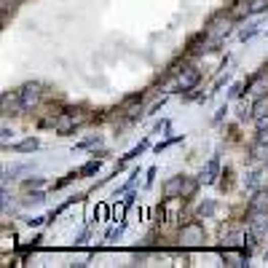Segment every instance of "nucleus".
I'll use <instances>...</instances> for the list:
<instances>
[{"instance_id":"1","label":"nucleus","mask_w":268,"mask_h":268,"mask_svg":"<svg viewBox=\"0 0 268 268\" xmlns=\"http://www.w3.org/2000/svg\"><path fill=\"white\" fill-rule=\"evenodd\" d=\"M19 99H22L24 110L35 108V105H38V99H41V86H38V83H27L24 89L19 91Z\"/></svg>"},{"instance_id":"15","label":"nucleus","mask_w":268,"mask_h":268,"mask_svg":"<svg viewBox=\"0 0 268 268\" xmlns=\"http://www.w3.org/2000/svg\"><path fill=\"white\" fill-rule=\"evenodd\" d=\"M212 212H215V204H204V207L198 209V215H201V217H204V215H212Z\"/></svg>"},{"instance_id":"18","label":"nucleus","mask_w":268,"mask_h":268,"mask_svg":"<svg viewBox=\"0 0 268 268\" xmlns=\"http://www.w3.org/2000/svg\"><path fill=\"white\" fill-rule=\"evenodd\" d=\"M11 129H8V126H3V137H0V140H3V145H8V137H11Z\"/></svg>"},{"instance_id":"4","label":"nucleus","mask_w":268,"mask_h":268,"mask_svg":"<svg viewBox=\"0 0 268 268\" xmlns=\"http://www.w3.org/2000/svg\"><path fill=\"white\" fill-rule=\"evenodd\" d=\"M228 30H231V27H228V22H220V19H215V22L209 24L207 35L212 38V43H217V41H223V38L228 35Z\"/></svg>"},{"instance_id":"16","label":"nucleus","mask_w":268,"mask_h":268,"mask_svg":"<svg viewBox=\"0 0 268 268\" xmlns=\"http://www.w3.org/2000/svg\"><path fill=\"white\" fill-rule=\"evenodd\" d=\"M97 166H99V161H91V164H86V166L81 169V175H89V172H94Z\"/></svg>"},{"instance_id":"13","label":"nucleus","mask_w":268,"mask_h":268,"mask_svg":"<svg viewBox=\"0 0 268 268\" xmlns=\"http://www.w3.org/2000/svg\"><path fill=\"white\" fill-rule=\"evenodd\" d=\"M16 148H19V150H35V148H38V140H24V142H19Z\"/></svg>"},{"instance_id":"12","label":"nucleus","mask_w":268,"mask_h":268,"mask_svg":"<svg viewBox=\"0 0 268 268\" xmlns=\"http://www.w3.org/2000/svg\"><path fill=\"white\" fill-rule=\"evenodd\" d=\"M265 198H268L265 193H257V196L252 198V212H260V209L265 207Z\"/></svg>"},{"instance_id":"14","label":"nucleus","mask_w":268,"mask_h":268,"mask_svg":"<svg viewBox=\"0 0 268 268\" xmlns=\"http://www.w3.org/2000/svg\"><path fill=\"white\" fill-rule=\"evenodd\" d=\"M215 172H217V161H212V164L207 166V177H204L207 183H212V180H215Z\"/></svg>"},{"instance_id":"10","label":"nucleus","mask_w":268,"mask_h":268,"mask_svg":"<svg viewBox=\"0 0 268 268\" xmlns=\"http://www.w3.org/2000/svg\"><path fill=\"white\" fill-rule=\"evenodd\" d=\"M193 193H196V183H193V180H185V183H183V193H180V198H190Z\"/></svg>"},{"instance_id":"11","label":"nucleus","mask_w":268,"mask_h":268,"mask_svg":"<svg viewBox=\"0 0 268 268\" xmlns=\"http://www.w3.org/2000/svg\"><path fill=\"white\" fill-rule=\"evenodd\" d=\"M268 8V0H252L250 3V14H260V11H265Z\"/></svg>"},{"instance_id":"8","label":"nucleus","mask_w":268,"mask_h":268,"mask_svg":"<svg viewBox=\"0 0 268 268\" xmlns=\"http://www.w3.org/2000/svg\"><path fill=\"white\" fill-rule=\"evenodd\" d=\"M252 116H255V121L263 118V116H268V97H257V99H255V105H252Z\"/></svg>"},{"instance_id":"6","label":"nucleus","mask_w":268,"mask_h":268,"mask_svg":"<svg viewBox=\"0 0 268 268\" xmlns=\"http://www.w3.org/2000/svg\"><path fill=\"white\" fill-rule=\"evenodd\" d=\"M183 183H185V177H175V180H169V183L164 185V196H180L183 193Z\"/></svg>"},{"instance_id":"7","label":"nucleus","mask_w":268,"mask_h":268,"mask_svg":"<svg viewBox=\"0 0 268 268\" xmlns=\"http://www.w3.org/2000/svg\"><path fill=\"white\" fill-rule=\"evenodd\" d=\"M252 231H255L257 236L268 233V215H260V212H255V220H252Z\"/></svg>"},{"instance_id":"19","label":"nucleus","mask_w":268,"mask_h":268,"mask_svg":"<svg viewBox=\"0 0 268 268\" xmlns=\"http://www.w3.org/2000/svg\"><path fill=\"white\" fill-rule=\"evenodd\" d=\"M257 126H260V129H268V116H263V118H257Z\"/></svg>"},{"instance_id":"3","label":"nucleus","mask_w":268,"mask_h":268,"mask_svg":"<svg viewBox=\"0 0 268 268\" xmlns=\"http://www.w3.org/2000/svg\"><path fill=\"white\" fill-rule=\"evenodd\" d=\"M54 126H56V134H70L75 126H78V118H75V116H70V113H62V116L56 118V123H54Z\"/></svg>"},{"instance_id":"5","label":"nucleus","mask_w":268,"mask_h":268,"mask_svg":"<svg viewBox=\"0 0 268 268\" xmlns=\"http://www.w3.org/2000/svg\"><path fill=\"white\" fill-rule=\"evenodd\" d=\"M183 242L185 244H201L204 242V231H201V225H188V228H183Z\"/></svg>"},{"instance_id":"2","label":"nucleus","mask_w":268,"mask_h":268,"mask_svg":"<svg viewBox=\"0 0 268 268\" xmlns=\"http://www.w3.org/2000/svg\"><path fill=\"white\" fill-rule=\"evenodd\" d=\"M198 78H201V75H198V70H196V67H185V70L180 73V78H177V89H180V91L193 89V86L198 83Z\"/></svg>"},{"instance_id":"9","label":"nucleus","mask_w":268,"mask_h":268,"mask_svg":"<svg viewBox=\"0 0 268 268\" xmlns=\"http://www.w3.org/2000/svg\"><path fill=\"white\" fill-rule=\"evenodd\" d=\"M225 265H231V268H242V265H247V257H244V255H239V252L225 250Z\"/></svg>"},{"instance_id":"17","label":"nucleus","mask_w":268,"mask_h":268,"mask_svg":"<svg viewBox=\"0 0 268 268\" xmlns=\"http://www.w3.org/2000/svg\"><path fill=\"white\" fill-rule=\"evenodd\" d=\"M257 142H263V145H268V129H260V134H257Z\"/></svg>"}]
</instances>
